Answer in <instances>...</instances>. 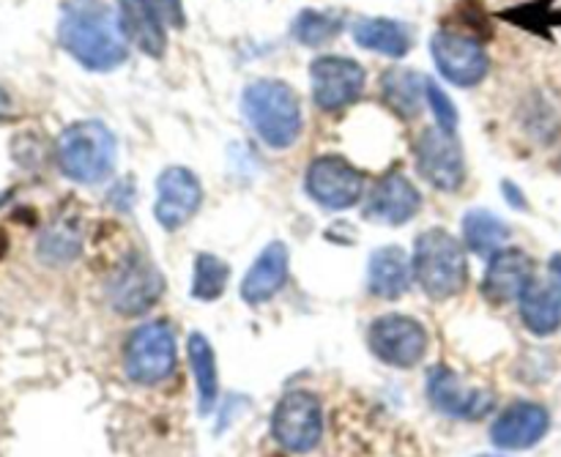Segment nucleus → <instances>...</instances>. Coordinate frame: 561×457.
<instances>
[{"label":"nucleus","mask_w":561,"mask_h":457,"mask_svg":"<svg viewBox=\"0 0 561 457\" xmlns=\"http://www.w3.org/2000/svg\"><path fill=\"white\" fill-rule=\"evenodd\" d=\"M60 47L91 71H110L129 58L118 16L99 3H69L58 25Z\"/></svg>","instance_id":"1"},{"label":"nucleus","mask_w":561,"mask_h":457,"mask_svg":"<svg viewBox=\"0 0 561 457\" xmlns=\"http://www.w3.org/2000/svg\"><path fill=\"white\" fill-rule=\"evenodd\" d=\"M241 110L266 146L290 148L301 135L305 113H301L299 93L279 80H257L247 85L241 96Z\"/></svg>","instance_id":"2"},{"label":"nucleus","mask_w":561,"mask_h":457,"mask_svg":"<svg viewBox=\"0 0 561 457\" xmlns=\"http://www.w3.org/2000/svg\"><path fill=\"white\" fill-rule=\"evenodd\" d=\"M58 168L77 184H99L115 170L118 146L102 121H77L58 137Z\"/></svg>","instance_id":"3"},{"label":"nucleus","mask_w":561,"mask_h":457,"mask_svg":"<svg viewBox=\"0 0 561 457\" xmlns=\"http://www.w3.org/2000/svg\"><path fill=\"white\" fill-rule=\"evenodd\" d=\"M414 279L425 296L444 301L458 296L469 279V266L460 241L442 228H431L420 233L414 244Z\"/></svg>","instance_id":"4"},{"label":"nucleus","mask_w":561,"mask_h":457,"mask_svg":"<svg viewBox=\"0 0 561 457\" xmlns=\"http://www.w3.org/2000/svg\"><path fill=\"white\" fill-rule=\"evenodd\" d=\"M124 370L135 384L151 387L175 370V332L168 321L142 323L126 340Z\"/></svg>","instance_id":"5"},{"label":"nucleus","mask_w":561,"mask_h":457,"mask_svg":"<svg viewBox=\"0 0 561 457\" xmlns=\"http://www.w3.org/2000/svg\"><path fill=\"white\" fill-rule=\"evenodd\" d=\"M272 436L283 449L307 455L323 438V405L310 392H288L272 414Z\"/></svg>","instance_id":"6"},{"label":"nucleus","mask_w":561,"mask_h":457,"mask_svg":"<svg viewBox=\"0 0 561 457\" xmlns=\"http://www.w3.org/2000/svg\"><path fill=\"white\" fill-rule=\"evenodd\" d=\"M367 345H370V354L378 362L389 367H400V370H409V367L420 365L427 354V332L416 318L409 316H381L370 323L367 329Z\"/></svg>","instance_id":"7"},{"label":"nucleus","mask_w":561,"mask_h":457,"mask_svg":"<svg viewBox=\"0 0 561 457\" xmlns=\"http://www.w3.org/2000/svg\"><path fill=\"white\" fill-rule=\"evenodd\" d=\"M164 277L157 263L142 252L126 258L107 285V299L118 316H142L159 301Z\"/></svg>","instance_id":"8"},{"label":"nucleus","mask_w":561,"mask_h":457,"mask_svg":"<svg viewBox=\"0 0 561 457\" xmlns=\"http://www.w3.org/2000/svg\"><path fill=\"white\" fill-rule=\"evenodd\" d=\"M307 195L329 212H345L365 195V175L337 153H323L307 168Z\"/></svg>","instance_id":"9"},{"label":"nucleus","mask_w":561,"mask_h":457,"mask_svg":"<svg viewBox=\"0 0 561 457\" xmlns=\"http://www.w3.org/2000/svg\"><path fill=\"white\" fill-rule=\"evenodd\" d=\"M431 55L438 75L458 88L480 85L491 69L485 47L466 33L438 31L431 38Z\"/></svg>","instance_id":"10"},{"label":"nucleus","mask_w":561,"mask_h":457,"mask_svg":"<svg viewBox=\"0 0 561 457\" xmlns=\"http://www.w3.org/2000/svg\"><path fill=\"white\" fill-rule=\"evenodd\" d=\"M414 157L416 170H420V175L427 184L436 186V190L442 192L460 190L466 175V164L455 132L442 129V126L425 129L414 142Z\"/></svg>","instance_id":"11"},{"label":"nucleus","mask_w":561,"mask_h":457,"mask_svg":"<svg viewBox=\"0 0 561 457\" xmlns=\"http://www.w3.org/2000/svg\"><path fill=\"white\" fill-rule=\"evenodd\" d=\"M365 69L345 55H321L310 66L312 99L327 113H337L354 104L365 91Z\"/></svg>","instance_id":"12"},{"label":"nucleus","mask_w":561,"mask_h":457,"mask_svg":"<svg viewBox=\"0 0 561 457\" xmlns=\"http://www.w3.org/2000/svg\"><path fill=\"white\" fill-rule=\"evenodd\" d=\"M203 201V186L197 175L186 168H168L157 181L153 217L164 230H179L197 214Z\"/></svg>","instance_id":"13"},{"label":"nucleus","mask_w":561,"mask_h":457,"mask_svg":"<svg viewBox=\"0 0 561 457\" xmlns=\"http://www.w3.org/2000/svg\"><path fill=\"white\" fill-rule=\"evenodd\" d=\"M427 398L431 405L442 414L453 416V420L474 422L480 416L491 414L493 409V395L482 392V389L466 387L449 367L438 365L427 373Z\"/></svg>","instance_id":"14"},{"label":"nucleus","mask_w":561,"mask_h":457,"mask_svg":"<svg viewBox=\"0 0 561 457\" xmlns=\"http://www.w3.org/2000/svg\"><path fill=\"white\" fill-rule=\"evenodd\" d=\"M551 427V416L540 403H520L507 405L499 414V420L491 427V442L499 449H510V453H520V449H531L537 442H542Z\"/></svg>","instance_id":"15"},{"label":"nucleus","mask_w":561,"mask_h":457,"mask_svg":"<svg viewBox=\"0 0 561 457\" xmlns=\"http://www.w3.org/2000/svg\"><path fill=\"white\" fill-rule=\"evenodd\" d=\"M535 279V263L518 247H504L488 263L485 279H482V296L491 305H507L520 299L526 288Z\"/></svg>","instance_id":"16"},{"label":"nucleus","mask_w":561,"mask_h":457,"mask_svg":"<svg viewBox=\"0 0 561 457\" xmlns=\"http://www.w3.org/2000/svg\"><path fill=\"white\" fill-rule=\"evenodd\" d=\"M422 195L403 173H389L373 186L365 203V217L383 225H405L416 217Z\"/></svg>","instance_id":"17"},{"label":"nucleus","mask_w":561,"mask_h":457,"mask_svg":"<svg viewBox=\"0 0 561 457\" xmlns=\"http://www.w3.org/2000/svg\"><path fill=\"white\" fill-rule=\"evenodd\" d=\"M118 25L126 42L135 44L142 55L162 58L168 49L164 16L153 0H118Z\"/></svg>","instance_id":"18"},{"label":"nucleus","mask_w":561,"mask_h":457,"mask_svg":"<svg viewBox=\"0 0 561 457\" xmlns=\"http://www.w3.org/2000/svg\"><path fill=\"white\" fill-rule=\"evenodd\" d=\"M288 247L283 241H272L247 272L244 283H241V299L247 305H266L268 299H274L288 283Z\"/></svg>","instance_id":"19"},{"label":"nucleus","mask_w":561,"mask_h":457,"mask_svg":"<svg viewBox=\"0 0 561 457\" xmlns=\"http://www.w3.org/2000/svg\"><path fill=\"white\" fill-rule=\"evenodd\" d=\"M414 266L400 247H381L367 261V288L378 299H400L411 288Z\"/></svg>","instance_id":"20"},{"label":"nucleus","mask_w":561,"mask_h":457,"mask_svg":"<svg viewBox=\"0 0 561 457\" xmlns=\"http://www.w3.org/2000/svg\"><path fill=\"white\" fill-rule=\"evenodd\" d=\"M354 42L370 53L387 55V58H403L414 47V33L405 22L387 20V16H373L359 20L354 25Z\"/></svg>","instance_id":"21"},{"label":"nucleus","mask_w":561,"mask_h":457,"mask_svg":"<svg viewBox=\"0 0 561 457\" xmlns=\"http://www.w3.org/2000/svg\"><path fill=\"white\" fill-rule=\"evenodd\" d=\"M381 96L403 121L416 118L427 99V77L414 69H389L381 77Z\"/></svg>","instance_id":"22"},{"label":"nucleus","mask_w":561,"mask_h":457,"mask_svg":"<svg viewBox=\"0 0 561 457\" xmlns=\"http://www.w3.org/2000/svg\"><path fill=\"white\" fill-rule=\"evenodd\" d=\"M520 321L537 338H548L561 327V299L551 285L531 279L529 288L520 294Z\"/></svg>","instance_id":"23"},{"label":"nucleus","mask_w":561,"mask_h":457,"mask_svg":"<svg viewBox=\"0 0 561 457\" xmlns=\"http://www.w3.org/2000/svg\"><path fill=\"white\" fill-rule=\"evenodd\" d=\"M190 351V365L192 376H195L197 387V405H201V414H211L214 405H217L219 395V378H217V359H214V349L201 332H195L186 343Z\"/></svg>","instance_id":"24"},{"label":"nucleus","mask_w":561,"mask_h":457,"mask_svg":"<svg viewBox=\"0 0 561 457\" xmlns=\"http://www.w3.org/2000/svg\"><path fill=\"white\" fill-rule=\"evenodd\" d=\"M463 241L480 258H493L510 241V228L488 208H471L463 217Z\"/></svg>","instance_id":"25"},{"label":"nucleus","mask_w":561,"mask_h":457,"mask_svg":"<svg viewBox=\"0 0 561 457\" xmlns=\"http://www.w3.org/2000/svg\"><path fill=\"white\" fill-rule=\"evenodd\" d=\"M82 250V233L80 225H75L71 219H58V222L49 225L44 230V236L38 239V258L53 266L60 263H69L80 255Z\"/></svg>","instance_id":"26"},{"label":"nucleus","mask_w":561,"mask_h":457,"mask_svg":"<svg viewBox=\"0 0 561 457\" xmlns=\"http://www.w3.org/2000/svg\"><path fill=\"white\" fill-rule=\"evenodd\" d=\"M343 31V16L334 11L305 9L294 20V38L305 47H323Z\"/></svg>","instance_id":"27"},{"label":"nucleus","mask_w":561,"mask_h":457,"mask_svg":"<svg viewBox=\"0 0 561 457\" xmlns=\"http://www.w3.org/2000/svg\"><path fill=\"white\" fill-rule=\"evenodd\" d=\"M230 279V269L222 258L211 252H201L195 258V272H192V296L201 301H214L225 294Z\"/></svg>","instance_id":"28"},{"label":"nucleus","mask_w":561,"mask_h":457,"mask_svg":"<svg viewBox=\"0 0 561 457\" xmlns=\"http://www.w3.org/2000/svg\"><path fill=\"white\" fill-rule=\"evenodd\" d=\"M427 104H431L433 115H436V126H442L447 132L458 129V107L447 96V91L442 85H436L433 80H427Z\"/></svg>","instance_id":"29"},{"label":"nucleus","mask_w":561,"mask_h":457,"mask_svg":"<svg viewBox=\"0 0 561 457\" xmlns=\"http://www.w3.org/2000/svg\"><path fill=\"white\" fill-rule=\"evenodd\" d=\"M159 9V14L164 16V22L173 27H184L186 16H184V3L181 0H153Z\"/></svg>","instance_id":"30"},{"label":"nucleus","mask_w":561,"mask_h":457,"mask_svg":"<svg viewBox=\"0 0 561 457\" xmlns=\"http://www.w3.org/2000/svg\"><path fill=\"white\" fill-rule=\"evenodd\" d=\"M502 192H504V195H507L510 206H513V208H526V197H524V192H520L518 186L513 184V181H504V184H502Z\"/></svg>","instance_id":"31"},{"label":"nucleus","mask_w":561,"mask_h":457,"mask_svg":"<svg viewBox=\"0 0 561 457\" xmlns=\"http://www.w3.org/2000/svg\"><path fill=\"white\" fill-rule=\"evenodd\" d=\"M551 277L553 283H557V290L561 294V255L551 258Z\"/></svg>","instance_id":"32"},{"label":"nucleus","mask_w":561,"mask_h":457,"mask_svg":"<svg viewBox=\"0 0 561 457\" xmlns=\"http://www.w3.org/2000/svg\"><path fill=\"white\" fill-rule=\"evenodd\" d=\"M9 113H11V96L3 91V88H0V118Z\"/></svg>","instance_id":"33"}]
</instances>
